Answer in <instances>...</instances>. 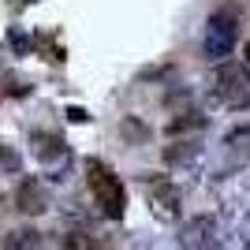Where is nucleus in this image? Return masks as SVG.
Returning a JSON list of instances; mask_svg holds the SVG:
<instances>
[{"instance_id":"20e7f679","label":"nucleus","mask_w":250,"mask_h":250,"mask_svg":"<svg viewBox=\"0 0 250 250\" xmlns=\"http://www.w3.org/2000/svg\"><path fill=\"white\" fill-rule=\"evenodd\" d=\"M149 206H153V217L165 220V224H176L179 213H183V190L172 183V179H157L149 187Z\"/></svg>"},{"instance_id":"7ed1b4c3","label":"nucleus","mask_w":250,"mask_h":250,"mask_svg":"<svg viewBox=\"0 0 250 250\" xmlns=\"http://www.w3.org/2000/svg\"><path fill=\"white\" fill-rule=\"evenodd\" d=\"M239 42V15L235 11H213L206 26V56L209 60H228Z\"/></svg>"},{"instance_id":"39448f33","label":"nucleus","mask_w":250,"mask_h":250,"mask_svg":"<svg viewBox=\"0 0 250 250\" xmlns=\"http://www.w3.org/2000/svg\"><path fill=\"white\" fill-rule=\"evenodd\" d=\"M220 243V228H217V217H190L183 228H179V247H194V250H206V247H217Z\"/></svg>"},{"instance_id":"9b49d317","label":"nucleus","mask_w":250,"mask_h":250,"mask_svg":"<svg viewBox=\"0 0 250 250\" xmlns=\"http://www.w3.org/2000/svg\"><path fill=\"white\" fill-rule=\"evenodd\" d=\"M247 60H250V38H247Z\"/></svg>"},{"instance_id":"0eeeda50","label":"nucleus","mask_w":250,"mask_h":250,"mask_svg":"<svg viewBox=\"0 0 250 250\" xmlns=\"http://www.w3.org/2000/svg\"><path fill=\"white\" fill-rule=\"evenodd\" d=\"M30 146H34V157H38L42 165L67 161V146H63V138H60V135H49V131H34Z\"/></svg>"},{"instance_id":"f257e3e1","label":"nucleus","mask_w":250,"mask_h":250,"mask_svg":"<svg viewBox=\"0 0 250 250\" xmlns=\"http://www.w3.org/2000/svg\"><path fill=\"white\" fill-rule=\"evenodd\" d=\"M86 183H90V194H94V206L101 217L108 220H120L127 209V190L120 183L112 168L104 165V161H86Z\"/></svg>"},{"instance_id":"1a4fd4ad","label":"nucleus","mask_w":250,"mask_h":250,"mask_svg":"<svg viewBox=\"0 0 250 250\" xmlns=\"http://www.w3.org/2000/svg\"><path fill=\"white\" fill-rule=\"evenodd\" d=\"M19 168H22V157L15 153V146L0 142V172H4V176H15Z\"/></svg>"},{"instance_id":"9d476101","label":"nucleus","mask_w":250,"mask_h":250,"mask_svg":"<svg viewBox=\"0 0 250 250\" xmlns=\"http://www.w3.org/2000/svg\"><path fill=\"white\" fill-rule=\"evenodd\" d=\"M228 146L235 149V153H239V157H247V161H250V127H243V131H235V135L228 138Z\"/></svg>"},{"instance_id":"f03ea898","label":"nucleus","mask_w":250,"mask_h":250,"mask_svg":"<svg viewBox=\"0 0 250 250\" xmlns=\"http://www.w3.org/2000/svg\"><path fill=\"white\" fill-rule=\"evenodd\" d=\"M213 101H217L220 108H231V112L247 108L250 104V71H247V63L220 60L217 79H213Z\"/></svg>"},{"instance_id":"423d86ee","label":"nucleus","mask_w":250,"mask_h":250,"mask_svg":"<svg viewBox=\"0 0 250 250\" xmlns=\"http://www.w3.org/2000/svg\"><path fill=\"white\" fill-rule=\"evenodd\" d=\"M15 206H19L26 217H38V213L49 209V194H45V187L38 179H22L19 190H15Z\"/></svg>"},{"instance_id":"6e6552de","label":"nucleus","mask_w":250,"mask_h":250,"mask_svg":"<svg viewBox=\"0 0 250 250\" xmlns=\"http://www.w3.org/2000/svg\"><path fill=\"white\" fill-rule=\"evenodd\" d=\"M0 247H42V235L34 228H19V231H8L0 239Z\"/></svg>"}]
</instances>
